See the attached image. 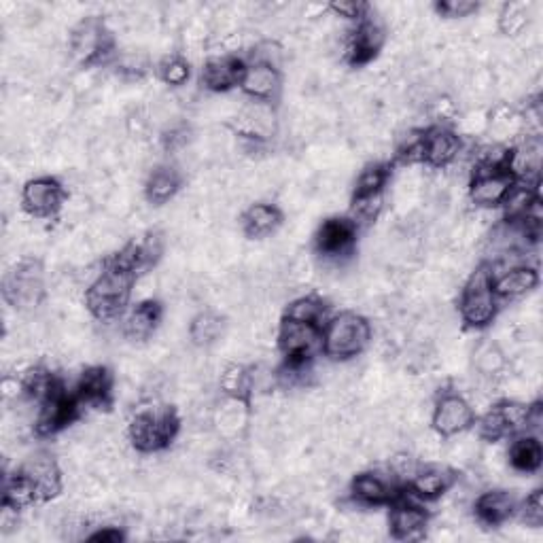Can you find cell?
Masks as SVG:
<instances>
[{
    "mask_svg": "<svg viewBox=\"0 0 543 543\" xmlns=\"http://www.w3.org/2000/svg\"><path fill=\"white\" fill-rule=\"evenodd\" d=\"M39 501L37 488L34 484L22 474V471H15L13 476L5 478V488H3V503L11 510H28L30 505Z\"/></svg>",
    "mask_w": 543,
    "mask_h": 543,
    "instance_id": "f546056e",
    "label": "cell"
},
{
    "mask_svg": "<svg viewBox=\"0 0 543 543\" xmlns=\"http://www.w3.org/2000/svg\"><path fill=\"white\" fill-rule=\"evenodd\" d=\"M461 151V136L442 126H433L425 132V164L431 168H448L457 162Z\"/></svg>",
    "mask_w": 543,
    "mask_h": 543,
    "instance_id": "d6986e66",
    "label": "cell"
},
{
    "mask_svg": "<svg viewBox=\"0 0 543 543\" xmlns=\"http://www.w3.org/2000/svg\"><path fill=\"white\" fill-rule=\"evenodd\" d=\"M280 223H283V213L270 202H255L240 215V227L249 238H270L278 232Z\"/></svg>",
    "mask_w": 543,
    "mask_h": 543,
    "instance_id": "603a6c76",
    "label": "cell"
},
{
    "mask_svg": "<svg viewBox=\"0 0 543 543\" xmlns=\"http://www.w3.org/2000/svg\"><path fill=\"white\" fill-rule=\"evenodd\" d=\"M329 13L334 17H340V20H348V22H361L367 9H370V5H363V3H350V0H340V3H331L327 5Z\"/></svg>",
    "mask_w": 543,
    "mask_h": 543,
    "instance_id": "60d3db41",
    "label": "cell"
},
{
    "mask_svg": "<svg viewBox=\"0 0 543 543\" xmlns=\"http://www.w3.org/2000/svg\"><path fill=\"white\" fill-rule=\"evenodd\" d=\"M278 346L287 361H310L323 350V329L312 323L285 319L278 329Z\"/></svg>",
    "mask_w": 543,
    "mask_h": 543,
    "instance_id": "9c48e42d",
    "label": "cell"
},
{
    "mask_svg": "<svg viewBox=\"0 0 543 543\" xmlns=\"http://www.w3.org/2000/svg\"><path fill=\"white\" fill-rule=\"evenodd\" d=\"M162 323V308L157 302L147 300L138 302L136 308H132L126 319L124 327H121V336L132 342H147L155 336L157 327Z\"/></svg>",
    "mask_w": 543,
    "mask_h": 543,
    "instance_id": "44dd1931",
    "label": "cell"
},
{
    "mask_svg": "<svg viewBox=\"0 0 543 543\" xmlns=\"http://www.w3.org/2000/svg\"><path fill=\"white\" fill-rule=\"evenodd\" d=\"M408 484L414 497L433 501L437 497L446 495L452 488V484H457V476H454V471L448 467H442L437 463H427L425 467H418L414 478Z\"/></svg>",
    "mask_w": 543,
    "mask_h": 543,
    "instance_id": "ffe728a7",
    "label": "cell"
},
{
    "mask_svg": "<svg viewBox=\"0 0 543 543\" xmlns=\"http://www.w3.org/2000/svg\"><path fill=\"white\" fill-rule=\"evenodd\" d=\"M389 181V168L384 166L382 162H372L367 164L359 174L355 181V198L359 196H374V194H382L384 185Z\"/></svg>",
    "mask_w": 543,
    "mask_h": 543,
    "instance_id": "836d02e7",
    "label": "cell"
},
{
    "mask_svg": "<svg viewBox=\"0 0 543 543\" xmlns=\"http://www.w3.org/2000/svg\"><path fill=\"white\" fill-rule=\"evenodd\" d=\"M518 510V501L510 490H486L476 499V516L482 524L488 527H501L503 522L510 520Z\"/></svg>",
    "mask_w": 543,
    "mask_h": 543,
    "instance_id": "7402d4cb",
    "label": "cell"
},
{
    "mask_svg": "<svg viewBox=\"0 0 543 543\" xmlns=\"http://www.w3.org/2000/svg\"><path fill=\"white\" fill-rule=\"evenodd\" d=\"M327 317V304L321 300L319 295H297L289 302L285 319L300 321V323H312L319 325Z\"/></svg>",
    "mask_w": 543,
    "mask_h": 543,
    "instance_id": "1f68e13d",
    "label": "cell"
},
{
    "mask_svg": "<svg viewBox=\"0 0 543 543\" xmlns=\"http://www.w3.org/2000/svg\"><path fill=\"white\" fill-rule=\"evenodd\" d=\"M244 66L247 64L238 60L236 56L208 58L200 70V83L208 92L225 94L227 90H232V87H236V85L240 87Z\"/></svg>",
    "mask_w": 543,
    "mask_h": 543,
    "instance_id": "2e32d148",
    "label": "cell"
},
{
    "mask_svg": "<svg viewBox=\"0 0 543 543\" xmlns=\"http://www.w3.org/2000/svg\"><path fill=\"white\" fill-rule=\"evenodd\" d=\"M384 210V196L374 194V196H359L353 200V206H350V223L355 227H367L374 225Z\"/></svg>",
    "mask_w": 543,
    "mask_h": 543,
    "instance_id": "e575fe53",
    "label": "cell"
},
{
    "mask_svg": "<svg viewBox=\"0 0 543 543\" xmlns=\"http://www.w3.org/2000/svg\"><path fill=\"white\" fill-rule=\"evenodd\" d=\"M355 234L357 227L350 223V219H327L317 232V251L323 255V259L344 266L350 249H353Z\"/></svg>",
    "mask_w": 543,
    "mask_h": 543,
    "instance_id": "7c38bea8",
    "label": "cell"
},
{
    "mask_svg": "<svg viewBox=\"0 0 543 543\" xmlns=\"http://www.w3.org/2000/svg\"><path fill=\"white\" fill-rule=\"evenodd\" d=\"M3 297L17 312H34L45 300V270L39 259H22L5 274Z\"/></svg>",
    "mask_w": 543,
    "mask_h": 543,
    "instance_id": "5b68a950",
    "label": "cell"
},
{
    "mask_svg": "<svg viewBox=\"0 0 543 543\" xmlns=\"http://www.w3.org/2000/svg\"><path fill=\"white\" fill-rule=\"evenodd\" d=\"M459 130L467 138H480L486 136L488 130V109L486 107H469L457 119Z\"/></svg>",
    "mask_w": 543,
    "mask_h": 543,
    "instance_id": "74e56055",
    "label": "cell"
},
{
    "mask_svg": "<svg viewBox=\"0 0 543 543\" xmlns=\"http://www.w3.org/2000/svg\"><path fill=\"white\" fill-rule=\"evenodd\" d=\"M22 208L32 219H51L62 213L68 191L62 181L51 177H37L22 187Z\"/></svg>",
    "mask_w": 543,
    "mask_h": 543,
    "instance_id": "52a82bcc",
    "label": "cell"
},
{
    "mask_svg": "<svg viewBox=\"0 0 543 543\" xmlns=\"http://www.w3.org/2000/svg\"><path fill=\"white\" fill-rule=\"evenodd\" d=\"M22 474L37 488L39 501L56 499L64 488V471L60 461L51 457L49 452L39 450L30 454V457L20 467Z\"/></svg>",
    "mask_w": 543,
    "mask_h": 543,
    "instance_id": "8fae6325",
    "label": "cell"
},
{
    "mask_svg": "<svg viewBox=\"0 0 543 543\" xmlns=\"http://www.w3.org/2000/svg\"><path fill=\"white\" fill-rule=\"evenodd\" d=\"M499 310V297L493 289V274L488 266H480L469 274L467 283L463 285L459 314L467 327L482 329L495 321Z\"/></svg>",
    "mask_w": 543,
    "mask_h": 543,
    "instance_id": "277c9868",
    "label": "cell"
},
{
    "mask_svg": "<svg viewBox=\"0 0 543 543\" xmlns=\"http://www.w3.org/2000/svg\"><path fill=\"white\" fill-rule=\"evenodd\" d=\"M181 418L172 406L160 404V401H147V404L136 410L128 425V437L132 446L143 454H155L179 435Z\"/></svg>",
    "mask_w": 543,
    "mask_h": 543,
    "instance_id": "6da1fadb",
    "label": "cell"
},
{
    "mask_svg": "<svg viewBox=\"0 0 543 543\" xmlns=\"http://www.w3.org/2000/svg\"><path fill=\"white\" fill-rule=\"evenodd\" d=\"M514 185V177L507 170L495 172H476L471 174V181L467 187L469 202L478 208H495L501 206L505 196L510 194Z\"/></svg>",
    "mask_w": 543,
    "mask_h": 543,
    "instance_id": "5bb4252c",
    "label": "cell"
},
{
    "mask_svg": "<svg viewBox=\"0 0 543 543\" xmlns=\"http://www.w3.org/2000/svg\"><path fill=\"white\" fill-rule=\"evenodd\" d=\"M191 77V64L181 54H168L160 62V79L170 87H183Z\"/></svg>",
    "mask_w": 543,
    "mask_h": 543,
    "instance_id": "8d00e7d4",
    "label": "cell"
},
{
    "mask_svg": "<svg viewBox=\"0 0 543 543\" xmlns=\"http://www.w3.org/2000/svg\"><path fill=\"white\" fill-rule=\"evenodd\" d=\"M543 459V450L541 442L537 435L531 433H520L512 446L507 448V461L510 465L520 471V474H535V471L541 467Z\"/></svg>",
    "mask_w": 543,
    "mask_h": 543,
    "instance_id": "83f0119b",
    "label": "cell"
},
{
    "mask_svg": "<svg viewBox=\"0 0 543 543\" xmlns=\"http://www.w3.org/2000/svg\"><path fill=\"white\" fill-rule=\"evenodd\" d=\"M531 26V5L505 3L497 11V30L507 39H518Z\"/></svg>",
    "mask_w": 543,
    "mask_h": 543,
    "instance_id": "4dcf8cb0",
    "label": "cell"
},
{
    "mask_svg": "<svg viewBox=\"0 0 543 543\" xmlns=\"http://www.w3.org/2000/svg\"><path fill=\"white\" fill-rule=\"evenodd\" d=\"M495 408L503 418L507 433H527L529 416L533 408L531 404H527V401H522V399H503Z\"/></svg>",
    "mask_w": 543,
    "mask_h": 543,
    "instance_id": "d6a6232c",
    "label": "cell"
},
{
    "mask_svg": "<svg viewBox=\"0 0 543 543\" xmlns=\"http://www.w3.org/2000/svg\"><path fill=\"white\" fill-rule=\"evenodd\" d=\"M471 367H474V374L484 380H501L510 367V359L505 357L501 346L490 340L482 338L471 348Z\"/></svg>",
    "mask_w": 543,
    "mask_h": 543,
    "instance_id": "cb8c5ba5",
    "label": "cell"
},
{
    "mask_svg": "<svg viewBox=\"0 0 543 543\" xmlns=\"http://www.w3.org/2000/svg\"><path fill=\"white\" fill-rule=\"evenodd\" d=\"M372 342V323L363 314L340 312L323 329V353L331 361H350L359 357Z\"/></svg>",
    "mask_w": 543,
    "mask_h": 543,
    "instance_id": "3957f363",
    "label": "cell"
},
{
    "mask_svg": "<svg viewBox=\"0 0 543 543\" xmlns=\"http://www.w3.org/2000/svg\"><path fill=\"white\" fill-rule=\"evenodd\" d=\"M87 539H92V541H121V539H124V535H121L119 529H115L109 524V527H102V531L87 535Z\"/></svg>",
    "mask_w": 543,
    "mask_h": 543,
    "instance_id": "b9f144b4",
    "label": "cell"
},
{
    "mask_svg": "<svg viewBox=\"0 0 543 543\" xmlns=\"http://www.w3.org/2000/svg\"><path fill=\"white\" fill-rule=\"evenodd\" d=\"M397 503L389 514V529L395 539L412 541L425 535L429 524V514L418 501H410L408 497H397Z\"/></svg>",
    "mask_w": 543,
    "mask_h": 543,
    "instance_id": "9a60e30c",
    "label": "cell"
},
{
    "mask_svg": "<svg viewBox=\"0 0 543 543\" xmlns=\"http://www.w3.org/2000/svg\"><path fill=\"white\" fill-rule=\"evenodd\" d=\"M240 90L251 100L272 102L283 90V77L280 70L264 64H247L240 79Z\"/></svg>",
    "mask_w": 543,
    "mask_h": 543,
    "instance_id": "ac0fdd59",
    "label": "cell"
},
{
    "mask_svg": "<svg viewBox=\"0 0 543 543\" xmlns=\"http://www.w3.org/2000/svg\"><path fill=\"white\" fill-rule=\"evenodd\" d=\"M516 514L520 516V522L524 527L539 529L543 524V495L541 490H533V493L518 505Z\"/></svg>",
    "mask_w": 543,
    "mask_h": 543,
    "instance_id": "f35d334b",
    "label": "cell"
},
{
    "mask_svg": "<svg viewBox=\"0 0 543 543\" xmlns=\"http://www.w3.org/2000/svg\"><path fill=\"white\" fill-rule=\"evenodd\" d=\"M486 136L497 145H510L512 140L527 136L524 128L522 111L516 109L512 102H497L495 107L488 109V130Z\"/></svg>",
    "mask_w": 543,
    "mask_h": 543,
    "instance_id": "e0dca14e",
    "label": "cell"
},
{
    "mask_svg": "<svg viewBox=\"0 0 543 543\" xmlns=\"http://www.w3.org/2000/svg\"><path fill=\"white\" fill-rule=\"evenodd\" d=\"M425 113L435 121L437 126L448 128L450 124H457V119L461 115V107H459V102L454 96L440 94L427 104Z\"/></svg>",
    "mask_w": 543,
    "mask_h": 543,
    "instance_id": "d590c367",
    "label": "cell"
},
{
    "mask_svg": "<svg viewBox=\"0 0 543 543\" xmlns=\"http://www.w3.org/2000/svg\"><path fill=\"white\" fill-rule=\"evenodd\" d=\"M181 189V172L172 164L155 166L145 181V198L149 204L162 206L177 198Z\"/></svg>",
    "mask_w": 543,
    "mask_h": 543,
    "instance_id": "484cf974",
    "label": "cell"
},
{
    "mask_svg": "<svg viewBox=\"0 0 543 543\" xmlns=\"http://www.w3.org/2000/svg\"><path fill=\"white\" fill-rule=\"evenodd\" d=\"M225 336H227L225 317L215 308L200 310L189 323V340H191V346H196V348L210 350L221 340H225Z\"/></svg>",
    "mask_w": 543,
    "mask_h": 543,
    "instance_id": "d4e9b609",
    "label": "cell"
},
{
    "mask_svg": "<svg viewBox=\"0 0 543 543\" xmlns=\"http://www.w3.org/2000/svg\"><path fill=\"white\" fill-rule=\"evenodd\" d=\"M113 54V32L102 15H85L68 34V56L77 64H94Z\"/></svg>",
    "mask_w": 543,
    "mask_h": 543,
    "instance_id": "8992f818",
    "label": "cell"
},
{
    "mask_svg": "<svg viewBox=\"0 0 543 543\" xmlns=\"http://www.w3.org/2000/svg\"><path fill=\"white\" fill-rule=\"evenodd\" d=\"M219 389L225 397H242L249 399L253 395V374H251V365L244 363H227L219 378Z\"/></svg>",
    "mask_w": 543,
    "mask_h": 543,
    "instance_id": "f1b7e54d",
    "label": "cell"
},
{
    "mask_svg": "<svg viewBox=\"0 0 543 543\" xmlns=\"http://www.w3.org/2000/svg\"><path fill=\"white\" fill-rule=\"evenodd\" d=\"M253 420L251 401L225 397L213 408V429L221 442H238L249 431Z\"/></svg>",
    "mask_w": 543,
    "mask_h": 543,
    "instance_id": "30bf717a",
    "label": "cell"
},
{
    "mask_svg": "<svg viewBox=\"0 0 543 543\" xmlns=\"http://www.w3.org/2000/svg\"><path fill=\"white\" fill-rule=\"evenodd\" d=\"M136 274L107 261L102 274L85 291V306L102 323H113L126 310L134 293Z\"/></svg>",
    "mask_w": 543,
    "mask_h": 543,
    "instance_id": "7a4b0ae2",
    "label": "cell"
},
{
    "mask_svg": "<svg viewBox=\"0 0 543 543\" xmlns=\"http://www.w3.org/2000/svg\"><path fill=\"white\" fill-rule=\"evenodd\" d=\"M476 423V412L461 393H444L437 397L431 412V429L444 440L467 433Z\"/></svg>",
    "mask_w": 543,
    "mask_h": 543,
    "instance_id": "ba28073f",
    "label": "cell"
},
{
    "mask_svg": "<svg viewBox=\"0 0 543 543\" xmlns=\"http://www.w3.org/2000/svg\"><path fill=\"white\" fill-rule=\"evenodd\" d=\"M433 9L440 17H446V20H463V17H471L478 13L480 5L469 3V0H448V3H440Z\"/></svg>",
    "mask_w": 543,
    "mask_h": 543,
    "instance_id": "ab89813d",
    "label": "cell"
},
{
    "mask_svg": "<svg viewBox=\"0 0 543 543\" xmlns=\"http://www.w3.org/2000/svg\"><path fill=\"white\" fill-rule=\"evenodd\" d=\"M395 482L397 480L389 474V469L361 471L350 484V493H353V501L363 507L387 505L399 497Z\"/></svg>",
    "mask_w": 543,
    "mask_h": 543,
    "instance_id": "4fadbf2b",
    "label": "cell"
},
{
    "mask_svg": "<svg viewBox=\"0 0 543 543\" xmlns=\"http://www.w3.org/2000/svg\"><path fill=\"white\" fill-rule=\"evenodd\" d=\"M539 285V274L533 266H520L507 270L503 274L493 276V289L497 297L503 300H518V297L529 295Z\"/></svg>",
    "mask_w": 543,
    "mask_h": 543,
    "instance_id": "4316f807",
    "label": "cell"
}]
</instances>
